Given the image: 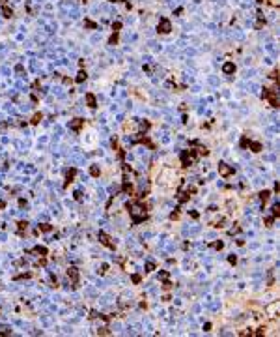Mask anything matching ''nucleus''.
Wrapping results in <instances>:
<instances>
[{"label": "nucleus", "instance_id": "25", "mask_svg": "<svg viewBox=\"0 0 280 337\" xmlns=\"http://www.w3.org/2000/svg\"><path fill=\"white\" fill-rule=\"evenodd\" d=\"M273 221H275V217H267V219H265V225H267V227L273 225Z\"/></svg>", "mask_w": 280, "mask_h": 337}, {"label": "nucleus", "instance_id": "7", "mask_svg": "<svg viewBox=\"0 0 280 337\" xmlns=\"http://www.w3.org/2000/svg\"><path fill=\"white\" fill-rule=\"evenodd\" d=\"M67 277H71L73 287H77V283H79V270L77 268H69L67 270Z\"/></svg>", "mask_w": 280, "mask_h": 337}, {"label": "nucleus", "instance_id": "22", "mask_svg": "<svg viewBox=\"0 0 280 337\" xmlns=\"http://www.w3.org/2000/svg\"><path fill=\"white\" fill-rule=\"evenodd\" d=\"M17 225H19V232H23V231H26V225H28V223H26V221H19Z\"/></svg>", "mask_w": 280, "mask_h": 337}, {"label": "nucleus", "instance_id": "15", "mask_svg": "<svg viewBox=\"0 0 280 337\" xmlns=\"http://www.w3.org/2000/svg\"><path fill=\"white\" fill-rule=\"evenodd\" d=\"M249 146L252 148V152H260L262 150V144L260 143H250V140H249Z\"/></svg>", "mask_w": 280, "mask_h": 337}, {"label": "nucleus", "instance_id": "21", "mask_svg": "<svg viewBox=\"0 0 280 337\" xmlns=\"http://www.w3.org/2000/svg\"><path fill=\"white\" fill-rule=\"evenodd\" d=\"M280 215V204L276 202L275 206H273V217H278Z\"/></svg>", "mask_w": 280, "mask_h": 337}, {"label": "nucleus", "instance_id": "17", "mask_svg": "<svg viewBox=\"0 0 280 337\" xmlns=\"http://www.w3.org/2000/svg\"><path fill=\"white\" fill-rule=\"evenodd\" d=\"M269 197H271V191H262V193H260V199H262L263 202H267Z\"/></svg>", "mask_w": 280, "mask_h": 337}, {"label": "nucleus", "instance_id": "12", "mask_svg": "<svg viewBox=\"0 0 280 337\" xmlns=\"http://www.w3.org/2000/svg\"><path fill=\"white\" fill-rule=\"evenodd\" d=\"M2 13H4L6 19H9V17H13V9L8 8V6H2Z\"/></svg>", "mask_w": 280, "mask_h": 337}, {"label": "nucleus", "instance_id": "19", "mask_svg": "<svg viewBox=\"0 0 280 337\" xmlns=\"http://www.w3.org/2000/svg\"><path fill=\"white\" fill-rule=\"evenodd\" d=\"M118 43V32H114V34L110 36V39H109V45H116Z\"/></svg>", "mask_w": 280, "mask_h": 337}, {"label": "nucleus", "instance_id": "2", "mask_svg": "<svg viewBox=\"0 0 280 337\" xmlns=\"http://www.w3.org/2000/svg\"><path fill=\"white\" fill-rule=\"evenodd\" d=\"M262 97L265 101H269L271 107H278V90L276 88H263Z\"/></svg>", "mask_w": 280, "mask_h": 337}, {"label": "nucleus", "instance_id": "13", "mask_svg": "<svg viewBox=\"0 0 280 337\" xmlns=\"http://www.w3.org/2000/svg\"><path fill=\"white\" fill-rule=\"evenodd\" d=\"M86 77H88V75H86V71L80 69V71L77 73V79H75V81H77V83H82V81H86Z\"/></svg>", "mask_w": 280, "mask_h": 337}, {"label": "nucleus", "instance_id": "3", "mask_svg": "<svg viewBox=\"0 0 280 337\" xmlns=\"http://www.w3.org/2000/svg\"><path fill=\"white\" fill-rule=\"evenodd\" d=\"M179 157H181V165L189 167V165H192V163L196 161V152L194 150H183Z\"/></svg>", "mask_w": 280, "mask_h": 337}, {"label": "nucleus", "instance_id": "31", "mask_svg": "<svg viewBox=\"0 0 280 337\" xmlns=\"http://www.w3.org/2000/svg\"><path fill=\"white\" fill-rule=\"evenodd\" d=\"M109 2H120V0H109Z\"/></svg>", "mask_w": 280, "mask_h": 337}, {"label": "nucleus", "instance_id": "6", "mask_svg": "<svg viewBox=\"0 0 280 337\" xmlns=\"http://www.w3.org/2000/svg\"><path fill=\"white\" fill-rule=\"evenodd\" d=\"M99 242H101L103 245H106V247L114 249V242H110V236H109V234H105V232H99Z\"/></svg>", "mask_w": 280, "mask_h": 337}, {"label": "nucleus", "instance_id": "9", "mask_svg": "<svg viewBox=\"0 0 280 337\" xmlns=\"http://www.w3.org/2000/svg\"><path fill=\"white\" fill-rule=\"evenodd\" d=\"M222 71H224L226 75H232V73H235V64H233V62H226L224 66H222Z\"/></svg>", "mask_w": 280, "mask_h": 337}, {"label": "nucleus", "instance_id": "1", "mask_svg": "<svg viewBox=\"0 0 280 337\" xmlns=\"http://www.w3.org/2000/svg\"><path fill=\"white\" fill-rule=\"evenodd\" d=\"M129 215H131L133 223H142L144 219H148V212H146V206L142 202H131L129 204Z\"/></svg>", "mask_w": 280, "mask_h": 337}, {"label": "nucleus", "instance_id": "29", "mask_svg": "<svg viewBox=\"0 0 280 337\" xmlns=\"http://www.w3.org/2000/svg\"><path fill=\"white\" fill-rule=\"evenodd\" d=\"M4 206H6V202H4V201H0V210H2Z\"/></svg>", "mask_w": 280, "mask_h": 337}, {"label": "nucleus", "instance_id": "20", "mask_svg": "<svg viewBox=\"0 0 280 337\" xmlns=\"http://www.w3.org/2000/svg\"><path fill=\"white\" fill-rule=\"evenodd\" d=\"M84 25L88 26V28H97V25H95L92 19H84Z\"/></svg>", "mask_w": 280, "mask_h": 337}, {"label": "nucleus", "instance_id": "23", "mask_svg": "<svg viewBox=\"0 0 280 337\" xmlns=\"http://www.w3.org/2000/svg\"><path fill=\"white\" fill-rule=\"evenodd\" d=\"M120 28H122V23H120V21L112 23V30H114V32H120Z\"/></svg>", "mask_w": 280, "mask_h": 337}, {"label": "nucleus", "instance_id": "14", "mask_svg": "<svg viewBox=\"0 0 280 337\" xmlns=\"http://www.w3.org/2000/svg\"><path fill=\"white\" fill-rule=\"evenodd\" d=\"M37 231H41V232H50V231H52V227H50V225H47V223H43V225H39V227H37Z\"/></svg>", "mask_w": 280, "mask_h": 337}, {"label": "nucleus", "instance_id": "8", "mask_svg": "<svg viewBox=\"0 0 280 337\" xmlns=\"http://www.w3.org/2000/svg\"><path fill=\"white\" fill-rule=\"evenodd\" d=\"M82 126H84V120H80V118H75L73 122H69V127L73 129V131H79Z\"/></svg>", "mask_w": 280, "mask_h": 337}, {"label": "nucleus", "instance_id": "10", "mask_svg": "<svg viewBox=\"0 0 280 337\" xmlns=\"http://www.w3.org/2000/svg\"><path fill=\"white\" fill-rule=\"evenodd\" d=\"M86 103H88V107H92V109H95V107H97V101H95V96H93L92 92H88V94H86Z\"/></svg>", "mask_w": 280, "mask_h": 337}, {"label": "nucleus", "instance_id": "27", "mask_svg": "<svg viewBox=\"0 0 280 337\" xmlns=\"http://www.w3.org/2000/svg\"><path fill=\"white\" fill-rule=\"evenodd\" d=\"M99 333H101V335H109V328H101Z\"/></svg>", "mask_w": 280, "mask_h": 337}, {"label": "nucleus", "instance_id": "32", "mask_svg": "<svg viewBox=\"0 0 280 337\" xmlns=\"http://www.w3.org/2000/svg\"><path fill=\"white\" fill-rule=\"evenodd\" d=\"M82 2H86V0H82Z\"/></svg>", "mask_w": 280, "mask_h": 337}, {"label": "nucleus", "instance_id": "11", "mask_svg": "<svg viewBox=\"0 0 280 337\" xmlns=\"http://www.w3.org/2000/svg\"><path fill=\"white\" fill-rule=\"evenodd\" d=\"M75 174H77V170H75V169H71V170L67 172V176H66V186H69V184L73 182V178H75Z\"/></svg>", "mask_w": 280, "mask_h": 337}, {"label": "nucleus", "instance_id": "30", "mask_svg": "<svg viewBox=\"0 0 280 337\" xmlns=\"http://www.w3.org/2000/svg\"><path fill=\"white\" fill-rule=\"evenodd\" d=\"M258 2H260V4H263V2H267V0H258Z\"/></svg>", "mask_w": 280, "mask_h": 337}, {"label": "nucleus", "instance_id": "5", "mask_svg": "<svg viewBox=\"0 0 280 337\" xmlns=\"http://www.w3.org/2000/svg\"><path fill=\"white\" fill-rule=\"evenodd\" d=\"M219 172L224 176V178H228V176H232L233 174V169H230L226 163H219Z\"/></svg>", "mask_w": 280, "mask_h": 337}, {"label": "nucleus", "instance_id": "26", "mask_svg": "<svg viewBox=\"0 0 280 337\" xmlns=\"http://www.w3.org/2000/svg\"><path fill=\"white\" fill-rule=\"evenodd\" d=\"M146 268H148V270H146V271H151V270H153V268H155V264H153V262H148V266H146Z\"/></svg>", "mask_w": 280, "mask_h": 337}, {"label": "nucleus", "instance_id": "4", "mask_svg": "<svg viewBox=\"0 0 280 337\" xmlns=\"http://www.w3.org/2000/svg\"><path fill=\"white\" fill-rule=\"evenodd\" d=\"M170 30H172V25H170V21H168L166 17L159 19V25H157V32H161V34H168Z\"/></svg>", "mask_w": 280, "mask_h": 337}, {"label": "nucleus", "instance_id": "16", "mask_svg": "<svg viewBox=\"0 0 280 337\" xmlns=\"http://www.w3.org/2000/svg\"><path fill=\"white\" fill-rule=\"evenodd\" d=\"M41 118H43V114H41V113H37V114H34V116H32V120H30V122L36 126V124H39V120H41Z\"/></svg>", "mask_w": 280, "mask_h": 337}, {"label": "nucleus", "instance_id": "18", "mask_svg": "<svg viewBox=\"0 0 280 337\" xmlns=\"http://www.w3.org/2000/svg\"><path fill=\"white\" fill-rule=\"evenodd\" d=\"M34 253H37V255L43 257V255H47V247H39V245H37V247L34 249Z\"/></svg>", "mask_w": 280, "mask_h": 337}, {"label": "nucleus", "instance_id": "28", "mask_svg": "<svg viewBox=\"0 0 280 337\" xmlns=\"http://www.w3.org/2000/svg\"><path fill=\"white\" fill-rule=\"evenodd\" d=\"M222 245H224L222 242H217V244H213V247H215V249H222Z\"/></svg>", "mask_w": 280, "mask_h": 337}, {"label": "nucleus", "instance_id": "24", "mask_svg": "<svg viewBox=\"0 0 280 337\" xmlns=\"http://www.w3.org/2000/svg\"><path fill=\"white\" fill-rule=\"evenodd\" d=\"M90 174H92V176H99V169H97V167H92V169H90Z\"/></svg>", "mask_w": 280, "mask_h": 337}]
</instances>
